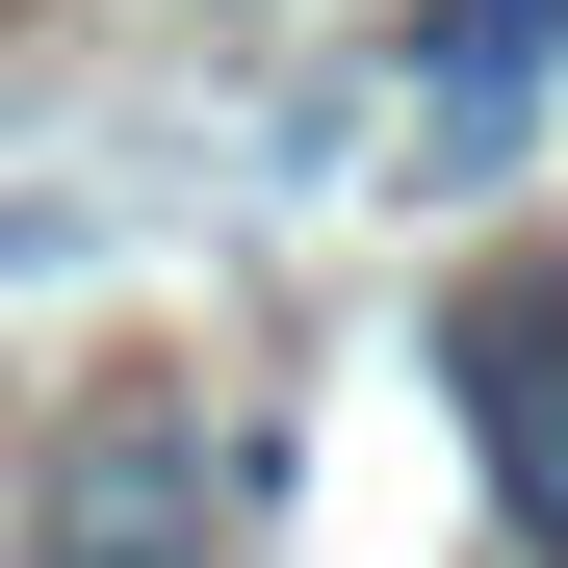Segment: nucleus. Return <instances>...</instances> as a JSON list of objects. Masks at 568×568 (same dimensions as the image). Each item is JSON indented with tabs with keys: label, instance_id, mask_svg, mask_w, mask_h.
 I'll list each match as a JSON object with an SVG mask.
<instances>
[{
	"label": "nucleus",
	"instance_id": "obj_1",
	"mask_svg": "<svg viewBox=\"0 0 568 568\" xmlns=\"http://www.w3.org/2000/svg\"><path fill=\"white\" fill-rule=\"evenodd\" d=\"M439 362H465V439H491L517 542H568V258H491L439 311Z\"/></svg>",
	"mask_w": 568,
	"mask_h": 568
}]
</instances>
